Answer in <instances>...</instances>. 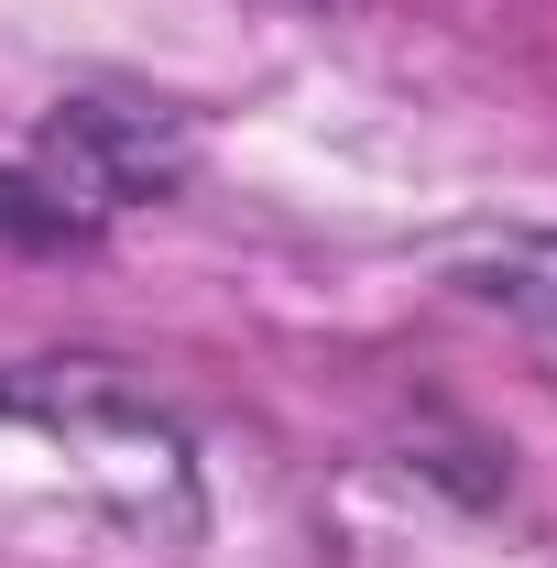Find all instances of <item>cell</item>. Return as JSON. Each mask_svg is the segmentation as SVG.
I'll use <instances>...</instances> for the list:
<instances>
[{"label":"cell","mask_w":557,"mask_h":568,"mask_svg":"<svg viewBox=\"0 0 557 568\" xmlns=\"http://www.w3.org/2000/svg\"><path fill=\"white\" fill-rule=\"evenodd\" d=\"M55 153H67V197H153V186H175L186 175V132L175 121H142V110H99V99H77L67 121H55Z\"/></svg>","instance_id":"6da1fadb"},{"label":"cell","mask_w":557,"mask_h":568,"mask_svg":"<svg viewBox=\"0 0 557 568\" xmlns=\"http://www.w3.org/2000/svg\"><path fill=\"white\" fill-rule=\"evenodd\" d=\"M470 284H482L492 306H514V317L557 328V241H503V252L470 263Z\"/></svg>","instance_id":"7a4b0ae2"},{"label":"cell","mask_w":557,"mask_h":568,"mask_svg":"<svg viewBox=\"0 0 557 568\" xmlns=\"http://www.w3.org/2000/svg\"><path fill=\"white\" fill-rule=\"evenodd\" d=\"M0 241L77 252V241H88V209H67V197H55V186H33V175H0Z\"/></svg>","instance_id":"3957f363"}]
</instances>
